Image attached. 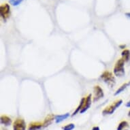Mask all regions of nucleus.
I'll return each instance as SVG.
<instances>
[{
	"instance_id": "f257e3e1",
	"label": "nucleus",
	"mask_w": 130,
	"mask_h": 130,
	"mask_svg": "<svg viewBox=\"0 0 130 130\" xmlns=\"http://www.w3.org/2000/svg\"><path fill=\"white\" fill-rule=\"evenodd\" d=\"M125 61L123 59H120L116 62L113 72L115 76L117 77H123L125 74Z\"/></svg>"
},
{
	"instance_id": "f03ea898",
	"label": "nucleus",
	"mask_w": 130,
	"mask_h": 130,
	"mask_svg": "<svg viewBox=\"0 0 130 130\" xmlns=\"http://www.w3.org/2000/svg\"><path fill=\"white\" fill-rule=\"evenodd\" d=\"M100 78L107 85L109 86L110 88H112L115 87L116 84V79L115 76L110 72L109 71H105L103 72L100 76Z\"/></svg>"
},
{
	"instance_id": "7ed1b4c3",
	"label": "nucleus",
	"mask_w": 130,
	"mask_h": 130,
	"mask_svg": "<svg viewBox=\"0 0 130 130\" xmlns=\"http://www.w3.org/2000/svg\"><path fill=\"white\" fill-rule=\"evenodd\" d=\"M123 104V100H119L116 101L115 102L112 104L111 105L108 106L106 107L104 110L102 111L103 115H110L112 114L115 112V111L119 108Z\"/></svg>"
},
{
	"instance_id": "20e7f679",
	"label": "nucleus",
	"mask_w": 130,
	"mask_h": 130,
	"mask_svg": "<svg viewBox=\"0 0 130 130\" xmlns=\"http://www.w3.org/2000/svg\"><path fill=\"white\" fill-rule=\"evenodd\" d=\"M10 7L8 4H4L0 6V15L4 21H6L10 17Z\"/></svg>"
},
{
	"instance_id": "39448f33",
	"label": "nucleus",
	"mask_w": 130,
	"mask_h": 130,
	"mask_svg": "<svg viewBox=\"0 0 130 130\" xmlns=\"http://www.w3.org/2000/svg\"><path fill=\"white\" fill-rule=\"evenodd\" d=\"M93 102H98L100 100L104 97V93L102 88L99 85H95L93 87Z\"/></svg>"
},
{
	"instance_id": "423d86ee",
	"label": "nucleus",
	"mask_w": 130,
	"mask_h": 130,
	"mask_svg": "<svg viewBox=\"0 0 130 130\" xmlns=\"http://www.w3.org/2000/svg\"><path fill=\"white\" fill-rule=\"evenodd\" d=\"M13 130H26V123L23 119H17L13 123Z\"/></svg>"
},
{
	"instance_id": "0eeeda50",
	"label": "nucleus",
	"mask_w": 130,
	"mask_h": 130,
	"mask_svg": "<svg viewBox=\"0 0 130 130\" xmlns=\"http://www.w3.org/2000/svg\"><path fill=\"white\" fill-rule=\"evenodd\" d=\"M91 103H92V100H91V95L89 94V95L86 98V100L84 104V106L83 107V108L80 110V114H83L84 112H85L89 110L91 106Z\"/></svg>"
},
{
	"instance_id": "6e6552de",
	"label": "nucleus",
	"mask_w": 130,
	"mask_h": 130,
	"mask_svg": "<svg viewBox=\"0 0 130 130\" xmlns=\"http://www.w3.org/2000/svg\"><path fill=\"white\" fill-rule=\"evenodd\" d=\"M43 127V123L40 122H34L31 123L29 125L28 130H39Z\"/></svg>"
},
{
	"instance_id": "1a4fd4ad",
	"label": "nucleus",
	"mask_w": 130,
	"mask_h": 130,
	"mask_svg": "<svg viewBox=\"0 0 130 130\" xmlns=\"http://www.w3.org/2000/svg\"><path fill=\"white\" fill-rule=\"evenodd\" d=\"M70 113H66L63 115H56L55 117V121L56 123H60L62 121H63L64 120L67 119L68 118L70 117Z\"/></svg>"
},
{
	"instance_id": "9d476101",
	"label": "nucleus",
	"mask_w": 130,
	"mask_h": 130,
	"mask_svg": "<svg viewBox=\"0 0 130 130\" xmlns=\"http://www.w3.org/2000/svg\"><path fill=\"white\" fill-rule=\"evenodd\" d=\"M55 116L52 115V114H50L48 115L45 118L44 121L43 122V127H47V126L50 125L51 124L53 123V120H55Z\"/></svg>"
},
{
	"instance_id": "9b49d317",
	"label": "nucleus",
	"mask_w": 130,
	"mask_h": 130,
	"mask_svg": "<svg viewBox=\"0 0 130 130\" xmlns=\"http://www.w3.org/2000/svg\"><path fill=\"white\" fill-rule=\"evenodd\" d=\"M1 124L4 126H10L12 124V119L6 115H2L0 118Z\"/></svg>"
},
{
	"instance_id": "f8f14e48",
	"label": "nucleus",
	"mask_w": 130,
	"mask_h": 130,
	"mask_svg": "<svg viewBox=\"0 0 130 130\" xmlns=\"http://www.w3.org/2000/svg\"><path fill=\"white\" fill-rule=\"evenodd\" d=\"M85 100H86V98H83L81 99V100L80 102V104H79L78 106L77 107L76 109L74 110V112L72 113V117H74V116H75L76 115H77L78 113L80 112V110H82V108H83V107L84 104H85Z\"/></svg>"
},
{
	"instance_id": "ddd939ff",
	"label": "nucleus",
	"mask_w": 130,
	"mask_h": 130,
	"mask_svg": "<svg viewBox=\"0 0 130 130\" xmlns=\"http://www.w3.org/2000/svg\"><path fill=\"white\" fill-rule=\"evenodd\" d=\"M129 86H130V81L129 82H128V83H124L123 85H122L121 87H120L119 89H118L117 91H116V92L115 93V95H119L120 93H121L122 92H123L125 90L127 89V88L129 87Z\"/></svg>"
},
{
	"instance_id": "4468645a",
	"label": "nucleus",
	"mask_w": 130,
	"mask_h": 130,
	"mask_svg": "<svg viewBox=\"0 0 130 130\" xmlns=\"http://www.w3.org/2000/svg\"><path fill=\"white\" fill-rule=\"evenodd\" d=\"M121 57L125 61H128L130 57V51L128 49L123 50L121 53Z\"/></svg>"
},
{
	"instance_id": "2eb2a0df",
	"label": "nucleus",
	"mask_w": 130,
	"mask_h": 130,
	"mask_svg": "<svg viewBox=\"0 0 130 130\" xmlns=\"http://www.w3.org/2000/svg\"><path fill=\"white\" fill-rule=\"evenodd\" d=\"M127 127H129V123H127V121H121L119 124L117 130H124L125 128Z\"/></svg>"
},
{
	"instance_id": "dca6fc26",
	"label": "nucleus",
	"mask_w": 130,
	"mask_h": 130,
	"mask_svg": "<svg viewBox=\"0 0 130 130\" xmlns=\"http://www.w3.org/2000/svg\"><path fill=\"white\" fill-rule=\"evenodd\" d=\"M75 128V125L74 123H69L66 125L62 127L63 130H73Z\"/></svg>"
},
{
	"instance_id": "f3484780",
	"label": "nucleus",
	"mask_w": 130,
	"mask_h": 130,
	"mask_svg": "<svg viewBox=\"0 0 130 130\" xmlns=\"http://www.w3.org/2000/svg\"><path fill=\"white\" fill-rule=\"evenodd\" d=\"M23 0H9V2L13 6H17L19 5L22 3Z\"/></svg>"
},
{
	"instance_id": "a211bd4d",
	"label": "nucleus",
	"mask_w": 130,
	"mask_h": 130,
	"mask_svg": "<svg viewBox=\"0 0 130 130\" xmlns=\"http://www.w3.org/2000/svg\"><path fill=\"white\" fill-rule=\"evenodd\" d=\"M92 130H100V129L98 126H95V127L92 128Z\"/></svg>"
},
{
	"instance_id": "6ab92c4d",
	"label": "nucleus",
	"mask_w": 130,
	"mask_h": 130,
	"mask_svg": "<svg viewBox=\"0 0 130 130\" xmlns=\"http://www.w3.org/2000/svg\"><path fill=\"white\" fill-rule=\"evenodd\" d=\"M125 106L127 107V108H130V100L128 101L126 103Z\"/></svg>"
},
{
	"instance_id": "aec40b11",
	"label": "nucleus",
	"mask_w": 130,
	"mask_h": 130,
	"mask_svg": "<svg viewBox=\"0 0 130 130\" xmlns=\"http://www.w3.org/2000/svg\"><path fill=\"white\" fill-rule=\"evenodd\" d=\"M119 47H120V48H121V49L125 50V48L126 46H125V45H120Z\"/></svg>"
},
{
	"instance_id": "412c9836",
	"label": "nucleus",
	"mask_w": 130,
	"mask_h": 130,
	"mask_svg": "<svg viewBox=\"0 0 130 130\" xmlns=\"http://www.w3.org/2000/svg\"><path fill=\"white\" fill-rule=\"evenodd\" d=\"M125 16L128 18V19H130V13L129 12L125 13Z\"/></svg>"
},
{
	"instance_id": "4be33fe9",
	"label": "nucleus",
	"mask_w": 130,
	"mask_h": 130,
	"mask_svg": "<svg viewBox=\"0 0 130 130\" xmlns=\"http://www.w3.org/2000/svg\"><path fill=\"white\" fill-rule=\"evenodd\" d=\"M127 115H128V117H129L130 118V110L129 111V112H128V114H127Z\"/></svg>"
},
{
	"instance_id": "5701e85b",
	"label": "nucleus",
	"mask_w": 130,
	"mask_h": 130,
	"mask_svg": "<svg viewBox=\"0 0 130 130\" xmlns=\"http://www.w3.org/2000/svg\"><path fill=\"white\" fill-rule=\"evenodd\" d=\"M125 130H127V129H125Z\"/></svg>"
}]
</instances>
